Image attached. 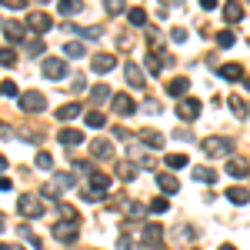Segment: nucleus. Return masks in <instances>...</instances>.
Returning a JSON list of instances; mask_svg holds the SVG:
<instances>
[{"instance_id":"5","label":"nucleus","mask_w":250,"mask_h":250,"mask_svg":"<svg viewBox=\"0 0 250 250\" xmlns=\"http://www.w3.org/2000/svg\"><path fill=\"white\" fill-rule=\"evenodd\" d=\"M140 244L147 250H160L164 247V227L160 224H147V227H140Z\"/></svg>"},{"instance_id":"2","label":"nucleus","mask_w":250,"mask_h":250,"mask_svg":"<svg viewBox=\"0 0 250 250\" xmlns=\"http://www.w3.org/2000/svg\"><path fill=\"white\" fill-rule=\"evenodd\" d=\"M17 104H20L23 114H43V110H47V97L40 94V90H23V94L17 97Z\"/></svg>"},{"instance_id":"34","label":"nucleus","mask_w":250,"mask_h":250,"mask_svg":"<svg viewBox=\"0 0 250 250\" xmlns=\"http://www.w3.org/2000/svg\"><path fill=\"white\" fill-rule=\"evenodd\" d=\"M54 184H57L60 190H74V184H77V180H74V170H70V173H67V170L54 173Z\"/></svg>"},{"instance_id":"26","label":"nucleus","mask_w":250,"mask_h":250,"mask_svg":"<svg viewBox=\"0 0 250 250\" xmlns=\"http://www.w3.org/2000/svg\"><path fill=\"white\" fill-rule=\"evenodd\" d=\"M110 97H114V90H110L107 83H94V87H90V100H94V104H107Z\"/></svg>"},{"instance_id":"40","label":"nucleus","mask_w":250,"mask_h":250,"mask_svg":"<svg viewBox=\"0 0 250 250\" xmlns=\"http://www.w3.org/2000/svg\"><path fill=\"white\" fill-rule=\"evenodd\" d=\"M213 40H217V47H224V50H227V47H233V43H237V34H233V30H220Z\"/></svg>"},{"instance_id":"44","label":"nucleus","mask_w":250,"mask_h":250,"mask_svg":"<svg viewBox=\"0 0 250 250\" xmlns=\"http://www.w3.org/2000/svg\"><path fill=\"white\" fill-rule=\"evenodd\" d=\"M104 10H107L110 17H117V14H124V0H104Z\"/></svg>"},{"instance_id":"22","label":"nucleus","mask_w":250,"mask_h":250,"mask_svg":"<svg viewBox=\"0 0 250 250\" xmlns=\"http://www.w3.org/2000/svg\"><path fill=\"white\" fill-rule=\"evenodd\" d=\"M63 57H70V60L87 57V47H83L80 40H67V43H63Z\"/></svg>"},{"instance_id":"50","label":"nucleus","mask_w":250,"mask_h":250,"mask_svg":"<svg viewBox=\"0 0 250 250\" xmlns=\"http://www.w3.org/2000/svg\"><path fill=\"white\" fill-rule=\"evenodd\" d=\"M74 170H80V173H94V164H90V160H77V164H74Z\"/></svg>"},{"instance_id":"57","label":"nucleus","mask_w":250,"mask_h":250,"mask_svg":"<svg viewBox=\"0 0 250 250\" xmlns=\"http://www.w3.org/2000/svg\"><path fill=\"white\" fill-rule=\"evenodd\" d=\"M0 190H10V180H7L3 173H0Z\"/></svg>"},{"instance_id":"18","label":"nucleus","mask_w":250,"mask_h":250,"mask_svg":"<svg viewBox=\"0 0 250 250\" xmlns=\"http://www.w3.org/2000/svg\"><path fill=\"white\" fill-rule=\"evenodd\" d=\"M227 173H230L233 180H244V177L250 173V164L244 160V157H230V160H227Z\"/></svg>"},{"instance_id":"10","label":"nucleus","mask_w":250,"mask_h":250,"mask_svg":"<svg viewBox=\"0 0 250 250\" xmlns=\"http://www.w3.org/2000/svg\"><path fill=\"white\" fill-rule=\"evenodd\" d=\"M50 27H54V17H50V14H43V10H34V14L27 17V30H34L37 37H43Z\"/></svg>"},{"instance_id":"58","label":"nucleus","mask_w":250,"mask_h":250,"mask_svg":"<svg viewBox=\"0 0 250 250\" xmlns=\"http://www.w3.org/2000/svg\"><path fill=\"white\" fill-rule=\"evenodd\" d=\"M3 170H7V157L0 154V173H3Z\"/></svg>"},{"instance_id":"6","label":"nucleus","mask_w":250,"mask_h":250,"mask_svg":"<svg viewBox=\"0 0 250 250\" xmlns=\"http://www.w3.org/2000/svg\"><path fill=\"white\" fill-rule=\"evenodd\" d=\"M110 107H114L117 117H134L137 114V100L130 94H114L110 97Z\"/></svg>"},{"instance_id":"13","label":"nucleus","mask_w":250,"mask_h":250,"mask_svg":"<svg viewBox=\"0 0 250 250\" xmlns=\"http://www.w3.org/2000/svg\"><path fill=\"white\" fill-rule=\"evenodd\" d=\"M0 27H3L10 43H23V37H27V23H20V20H3Z\"/></svg>"},{"instance_id":"43","label":"nucleus","mask_w":250,"mask_h":250,"mask_svg":"<svg viewBox=\"0 0 250 250\" xmlns=\"http://www.w3.org/2000/svg\"><path fill=\"white\" fill-rule=\"evenodd\" d=\"M167 210H170L167 197H157V200H150V207H147V213H167Z\"/></svg>"},{"instance_id":"48","label":"nucleus","mask_w":250,"mask_h":250,"mask_svg":"<svg viewBox=\"0 0 250 250\" xmlns=\"http://www.w3.org/2000/svg\"><path fill=\"white\" fill-rule=\"evenodd\" d=\"M170 40H173V43H184V40H187V30H184V27H173V30H170Z\"/></svg>"},{"instance_id":"1","label":"nucleus","mask_w":250,"mask_h":250,"mask_svg":"<svg viewBox=\"0 0 250 250\" xmlns=\"http://www.w3.org/2000/svg\"><path fill=\"white\" fill-rule=\"evenodd\" d=\"M17 213L27 217V220L43 217V197H37V193H20L17 197Z\"/></svg>"},{"instance_id":"42","label":"nucleus","mask_w":250,"mask_h":250,"mask_svg":"<svg viewBox=\"0 0 250 250\" xmlns=\"http://www.w3.org/2000/svg\"><path fill=\"white\" fill-rule=\"evenodd\" d=\"M17 137H20V140H30V144H40V137H43V134H40L37 127H23V130H17Z\"/></svg>"},{"instance_id":"20","label":"nucleus","mask_w":250,"mask_h":250,"mask_svg":"<svg viewBox=\"0 0 250 250\" xmlns=\"http://www.w3.org/2000/svg\"><path fill=\"white\" fill-rule=\"evenodd\" d=\"M80 114H83V107H80L77 100H70V104L57 107V120H63V124H67V120H74V117H80Z\"/></svg>"},{"instance_id":"37","label":"nucleus","mask_w":250,"mask_h":250,"mask_svg":"<svg viewBox=\"0 0 250 250\" xmlns=\"http://www.w3.org/2000/svg\"><path fill=\"white\" fill-rule=\"evenodd\" d=\"M164 164H167V170H184L187 167V154H167Z\"/></svg>"},{"instance_id":"29","label":"nucleus","mask_w":250,"mask_h":250,"mask_svg":"<svg viewBox=\"0 0 250 250\" xmlns=\"http://www.w3.org/2000/svg\"><path fill=\"white\" fill-rule=\"evenodd\" d=\"M117 177H120L124 184L134 180V177H137V164H134V160H120V164H117Z\"/></svg>"},{"instance_id":"16","label":"nucleus","mask_w":250,"mask_h":250,"mask_svg":"<svg viewBox=\"0 0 250 250\" xmlns=\"http://www.w3.org/2000/svg\"><path fill=\"white\" fill-rule=\"evenodd\" d=\"M220 10H224V20H227V23H240V20H244V3H240V0H227Z\"/></svg>"},{"instance_id":"28","label":"nucleus","mask_w":250,"mask_h":250,"mask_svg":"<svg viewBox=\"0 0 250 250\" xmlns=\"http://www.w3.org/2000/svg\"><path fill=\"white\" fill-rule=\"evenodd\" d=\"M17 233H20V240L27 244V247H34V250H43V240H40L37 233L30 230V227H17Z\"/></svg>"},{"instance_id":"63","label":"nucleus","mask_w":250,"mask_h":250,"mask_svg":"<svg viewBox=\"0 0 250 250\" xmlns=\"http://www.w3.org/2000/svg\"><path fill=\"white\" fill-rule=\"evenodd\" d=\"M193 250H197V247H193Z\"/></svg>"},{"instance_id":"61","label":"nucleus","mask_w":250,"mask_h":250,"mask_svg":"<svg viewBox=\"0 0 250 250\" xmlns=\"http://www.w3.org/2000/svg\"><path fill=\"white\" fill-rule=\"evenodd\" d=\"M34 3H40V7H47V3H50V0H34Z\"/></svg>"},{"instance_id":"59","label":"nucleus","mask_w":250,"mask_h":250,"mask_svg":"<svg viewBox=\"0 0 250 250\" xmlns=\"http://www.w3.org/2000/svg\"><path fill=\"white\" fill-rule=\"evenodd\" d=\"M240 83H244V87H247V90H250V77H244V80H240Z\"/></svg>"},{"instance_id":"54","label":"nucleus","mask_w":250,"mask_h":250,"mask_svg":"<svg viewBox=\"0 0 250 250\" xmlns=\"http://www.w3.org/2000/svg\"><path fill=\"white\" fill-rule=\"evenodd\" d=\"M173 137H177V140H193V134H190V130H187V127H184V130H177V134H173Z\"/></svg>"},{"instance_id":"38","label":"nucleus","mask_w":250,"mask_h":250,"mask_svg":"<svg viewBox=\"0 0 250 250\" xmlns=\"http://www.w3.org/2000/svg\"><path fill=\"white\" fill-rule=\"evenodd\" d=\"M127 20H130L134 27H147V10H144V7H130V10H127Z\"/></svg>"},{"instance_id":"30","label":"nucleus","mask_w":250,"mask_h":250,"mask_svg":"<svg viewBox=\"0 0 250 250\" xmlns=\"http://www.w3.org/2000/svg\"><path fill=\"white\" fill-rule=\"evenodd\" d=\"M140 140H144V147H154V150H160V147H164V134H157L154 127H150V130H144V134H140Z\"/></svg>"},{"instance_id":"47","label":"nucleus","mask_w":250,"mask_h":250,"mask_svg":"<svg viewBox=\"0 0 250 250\" xmlns=\"http://www.w3.org/2000/svg\"><path fill=\"white\" fill-rule=\"evenodd\" d=\"M30 0H0V7H7V10H23Z\"/></svg>"},{"instance_id":"4","label":"nucleus","mask_w":250,"mask_h":250,"mask_svg":"<svg viewBox=\"0 0 250 250\" xmlns=\"http://www.w3.org/2000/svg\"><path fill=\"white\" fill-rule=\"evenodd\" d=\"M40 74H43L47 80H63V77H67V60H63V57H43Z\"/></svg>"},{"instance_id":"27","label":"nucleus","mask_w":250,"mask_h":250,"mask_svg":"<svg viewBox=\"0 0 250 250\" xmlns=\"http://www.w3.org/2000/svg\"><path fill=\"white\" fill-rule=\"evenodd\" d=\"M83 124H87V127H94V130H100V127H107V117H104V110H87V114H83Z\"/></svg>"},{"instance_id":"36","label":"nucleus","mask_w":250,"mask_h":250,"mask_svg":"<svg viewBox=\"0 0 250 250\" xmlns=\"http://www.w3.org/2000/svg\"><path fill=\"white\" fill-rule=\"evenodd\" d=\"M67 30H70V34H77V37H87V40L100 37V30H97V27H77V23H67Z\"/></svg>"},{"instance_id":"31","label":"nucleus","mask_w":250,"mask_h":250,"mask_svg":"<svg viewBox=\"0 0 250 250\" xmlns=\"http://www.w3.org/2000/svg\"><path fill=\"white\" fill-rule=\"evenodd\" d=\"M227 200L244 207V204H250V190H247V187H230V190H227Z\"/></svg>"},{"instance_id":"25","label":"nucleus","mask_w":250,"mask_h":250,"mask_svg":"<svg viewBox=\"0 0 250 250\" xmlns=\"http://www.w3.org/2000/svg\"><path fill=\"white\" fill-rule=\"evenodd\" d=\"M193 180L204 184V187H213V184H217V173H213L210 167H193Z\"/></svg>"},{"instance_id":"15","label":"nucleus","mask_w":250,"mask_h":250,"mask_svg":"<svg viewBox=\"0 0 250 250\" xmlns=\"http://www.w3.org/2000/svg\"><path fill=\"white\" fill-rule=\"evenodd\" d=\"M124 77H127V83H130V87H137V90H140V87L147 83V77H144V70L137 67L134 60H127V63H124Z\"/></svg>"},{"instance_id":"60","label":"nucleus","mask_w":250,"mask_h":250,"mask_svg":"<svg viewBox=\"0 0 250 250\" xmlns=\"http://www.w3.org/2000/svg\"><path fill=\"white\" fill-rule=\"evenodd\" d=\"M220 250H237V247H230V244H220Z\"/></svg>"},{"instance_id":"53","label":"nucleus","mask_w":250,"mask_h":250,"mask_svg":"<svg viewBox=\"0 0 250 250\" xmlns=\"http://www.w3.org/2000/svg\"><path fill=\"white\" fill-rule=\"evenodd\" d=\"M0 250H27L23 244H7V240H0Z\"/></svg>"},{"instance_id":"52","label":"nucleus","mask_w":250,"mask_h":250,"mask_svg":"<svg viewBox=\"0 0 250 250\" xmlns=\"http://www.w3.org/2000/svg\"><path fill=\"white\" fill-rule=\"evenodd\" d=\"M83 87H87V80H83V74H77V77H74V90H77V94H80Z\"/></svg>"},{"instance_id":"9","label":"nucleus","mask_w":250,"mask_h":250,"mask_svg":"<svg viewBox=\"0 0 250 250\" xmlns=\"http://www.w3.org/2000/svg\"><path fill=\"white\" fill-rule=\"evenodd\" d=\"M50 233H54V237H57L60 244H77V224H70V220H57V224H54V227H50Z\"/></svg>"},{"instance_id":"51","label":"nucleus","mask_w":250,"mask_h":250,"mask_svg":"<svg viewBox=\"0 0 250 250\" xmlns=\"http://www.w3.org/2000/svg\"><path fill=\"white\" fill-rule=\"evenodd\" d=\"M180 233H184L187 240H197V237H200V233H197V227H190V224H187V227H184V230H180Z\"/></svg>"},{"instance_id":"23","label":"nucleus","mask_w":250,"mask_h":250,"mask_svg":"<svg viewBox=\"0 0 250 250\" xmlns=\"http://www.w3.org/2000/svg\"><path fill=\"white\" fill-rule=\"evenodd\" d=\"M157 184H160L164 197H170V193L180 190V184H177V177H173V173H160V177H157Z\"/></svg>"},{"instance_id":"14","label":"nucleus","mask_w":250,"mask_h":250,"mask_svg":"<svg viewBox=\"0 0 250 250\" xmlns=\"http://www.w3.org/2000/svg\"><path fill=\"white\" fill-rule=\"evenodd\" d=\"M114 67H117L114 54H94V57H90V70H94V74H110Z\"/></svg>"},{"instance_id":"17","label":"nucleus","mask_w":250,"mask_h":250,"mask_svg":"<svg viewBox=\"0 0 250 250\" xmlns=\"http://www.w3.org/2000/svg\"><path fill=\"white\" fill-rule=\"evenodd\" d=\"M57 140L67 147V150H70V147H80V144H83V134H80L77 127H63V130L57 134Z\"/></svg>"},{"instance_id":"35","label":"nucleus","mask_w":250,"mask_h":250,"mask_svg":"<svg viewBox=\"0 0 250 250\" xmlns=\"http://www.w3.org/2000/svg\"><path fill=\"white\" fill-rule=\"evenodd\" d=\"M227 104H230V110H233V117H237V120H247V104H244V97H230V100H227Z\"/></svg>"},{"instance_id":"11","label":"nucleus","mask_w":250,"mask_h":250,"mask_svg":"<svg viewBox=\"0 0 250 250\" xmlns=\"http://www.w3.org/2000/svg\"><path fill=\"white\" fill-rule=\"evenodd\" d=\"M90 157L94 160H114V144L104 140V137H94L90 140Z\"/></svg>"},{"instance_id":"19","label":"nucleus","mask_w":250,"mask_h":250,"mask_svg":"<svg viewBox=\"0 0 250 250\" xmlns=\"http://www.w3.org/2000/svg\"><path fill=\"white\" fill-rule=\"evenodd\" d=\"M117 250H147L140 244V233H120L117 237Z\"/></svg>"},{"instance_id":"46","label":"nucleus","mask_w":250,"mask_h":250,"mask_svg":"<svg viewBox=\"0 0 250 250\" xmlns=\"http://www.w3.org/2000/svg\"><path fill=\"white\" fill-rule=\"evenodd\" d=\"M0 94H3V97H20V94H17V83H14V80H3V83H0Z\"/></svg>"},{"instance_id":"62","label":"nucleus","mask_w":250,"mask_h":250,"mask_svg":"<svg viewBox=\"0 0 250 250\" xmlns=\"http://www.w3.org/2000/svg\"><path fill=\"white\" fill-rule=\"evenodd\" d=\"M0 23H3V20H0Z\"/></svg>"},{"instance_id":"56","label":"nucleus","mask_w":250,"mask_h":250,"mask_svg":"<svg viewBox=\"0 0 250 250\" xmlns=\"http://www.w3.org/2000/svg\"><path fill=\"white\" fill-rule=\"evenodd\" d=\"M200 7L204 10H217V0H200Z\"/></svg>"},{"instance_id":"21","label":"nucleus","mask_w":250,"mask_h":250,"mask_svg":"<svg viewBox=\"0 0 250 250\" xmlns=\"http://www.w3.org/2000/svg\"><path fill=\"white\" fill-rule=\"evenodd\" d=\"M187 90H190V80L187 77H173L170 83H167V94L170 97H187Z\"/></svg>"},{"instance_id":"24","label":"nucleus","mask_w":250,"mask_h":250,"mask_svg":"<svg viewBox=\"0 0 250 250\" xmlns=\"http://www.w3.org/2000/svg\"><path fill=\"white\" fill-rule=\"evenodd\" d=\"M217 74L224 80H244V67L240 63H224V67H217Z\"/></svg>"},{"instance_id":"55","label":"nucleus","mask_w":250,"mask_h":250,"mask_svg":"<svg viewBox=\"0 0 250 250\" xmlns=\"http://www.w3.org/2000/svg\"><path fill=\"white\" fill-rule=\"evenodd\" d=\"M0 137H3V140H10V137H14V130H7V124H3V120H0Z\"/></svg>"},{"instance_id":"7","label":"nucleus","mask_w":250,"mask_h":250,"mask_svg":"<svg viewBox=\"0 0 250 250\" xmlns=\"http://www.w3.org/2000/svg\"><path fill=\"white\" fill-rule=\"evenodd\" d=\"M200 107H204V104H200L197 97H180V100H177V117H180V120H197V117H200Z\"/></svg>"},{"instance_id":"39","label":"nucleus","mask_w":250,"mask_h":250,"mask_svg":"<svg viewBox=\"0 0 250 250\" xmlns=\"http://www.w3.org/2000/svg\"><path fill=\"white\" fill-rule=\"evenodd\" d=\"M34 167H37V170H54V157L47 154V150H40V154L34 157Z\"/></svg>"},{"instance_id":"33","label":"nucleus","mask_w":250,"mask_h":250,"mask_svg":"<svg viewBox=\"0 0 250 250\" xmlns=\"http://www.w3.org/2000/svg\"><path fill=\"white\" fill-rule=\"evenodd\" d=\"M120 210L127 213V220H140V217L147 213V207H144V204H137V200H130V204H124Z\"/></svg>"},{"instance_id":"12","label":"nucleus","mask_w":250,"mask_h":250,"mask_svg":"<svg viewBox=\"0 0 250 250\" xmlns=\"http://www.w3.org/2000/svg\"><path fill=\"white\" fill-rule=\"evenodd\" d=\"M167 60H170V57H167V50H164L160 43H157V47H147V70H150V77H154Z\"/></svg>"},{"instance_id":"32","label":"nucleus","mask_w":250,"mask_h":250,"mask_svg":"<svg viewBox=\"0 0 250 250\" xmlns=\"http://www.w3.org/2000/svg\"><path fill=\"white\" fill-rule=\"evenodd\" d=\"M57 7H60V14H63V17H74V14L83 10V0H60Z\"/></svg>"},{"instance_id":"41","label":"nucleus","mask_w":250,"mask_h":250,"mask_svg":"<svg viewBox=\"0 0 250 250\" xmlns=\"http://www.w3.org/2000/svg\"><path fill=\"white\" fill-rule=\"evenodd\" d=\"M17 63V50L14 47H0V67H14Z\"/></svg>"},{"instance_id":"45","label":"nucleus","mask_w":250,"mask_h":250,"mask_svg":"<svg viewBox=\"0 0 250 250\" xmlns=\"http://www.w3.org/2000/svg\"><path fill=\"white\" fill-rule=\"evenodd\" d=\"M40 50H43V40H40V37L27 40V54H30V57H40Z\"/></svg>"},{"instance_id":"8","label":"nucleus","mask_w":250,"mask_h":250,"mask_svg":"<svg viewBox=\"0 0 250 250\" xmlns=\"http://www.w3.org/2000/svg\"><path fill=\"white\" fill-rule=\"evenodd\" d=\"M87 190L94 193L97 200H100V197H107V193H110V177H107V173H87Z\"/></svg>"},{"instance_id":"3","label":"nucleus","mask_w":250,"mask_h":250,"mask_svg":"<svg viewBox=\"0 0 250 250\" xmlns=\"http://www.w3.org/2000/svg\"><path fill=\"white\" fill-rule=\"evenodd\" d=\"M200 147H204V154H207V157H230L233 154V144L227 140V137H217V134L204 137Z\"/></svg>"},{"instance_id":"49","label":"nucleus","mask_w":250,"mask_h":250,"mask_svg":"<svg viewBox=\"0 0 250 250\" xmlns=\"http://www.w3.org/2000/svg\"><path fill=\"white\" fill-rule=\"evenodd\" d=\"M167 7H184V0H160V17H167Z\"/></svg>"}]
</instances>
